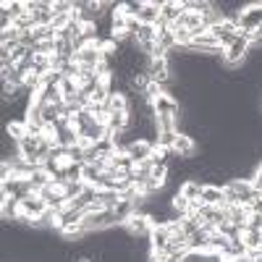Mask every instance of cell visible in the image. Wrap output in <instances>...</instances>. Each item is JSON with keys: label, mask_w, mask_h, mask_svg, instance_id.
Here are the masks:
<instances>
[{"label": "cell", "mask_w": 262, "mask_h": 262, "mask_svg": "<svg viewBox=\"0 0 262 262\" xmlns=\"http://www.w3.org/2000/svg\"><path fill=\"white\" fill-rule=\"evenodd\" d=\"M79 131L74 128V126H66V128H55V142L60 144V147H76L79 144Z\"/></svg>", "instance_id": "obj_11"}, {"label": "cell", "mask_w": 262, "mask_h": 262, "mask_svg": "<svg viewBox=\"0 0 262 262\" xmlns=\"http://www.w3.org/2000/svg\"><path fill=\"white\" fill-rule=\"evenodd\" d=\"M247 207H249V212H252V215H262V194H259V191L254 194V200H252Z\"/></svg>", "instance_id": "obj_18"}, {"label": "cell", "mask_w": 262, "mask_h": 262, "mask_svg": "<svg viewBox=\"0 0 262 262\" xmlns=\"http://www.w3.org/2000/svg\"><path fill=\"white\" fill-rule=\"evenodd\" d=\"M238 32H254L262 27V3H247L238 13Z\"/></svg>", "instance_id": "obj_3"}, {"label": "cell", "mask_w": 262, "mask_h": 262, "mask_svg": "<svg viewBox=\"0 0 262 262\" xmlns=\"http://www.w3.org/2000/svg\"><path fill=\"white\" fill-rule=\"evenodd\" d=\"M0 13L3 16H11L13 21H18L21 16H27V0H6L3 6H0Z\"/></svg>", "instance_id": "obj_10"}, {"label": "cell", "mask_w": 262, "mask_h": 262, "mask_svg": "<svg viewBox=\"0 0 262 262\" xmlns=\"http://www.w3.org/2000/svg\"><path fill=\"white\" fill-rule=\"evenodd\" d=\"M170 236H173V233H170L168 226H155V228H152V236H149V249H152V252H165Z\"/></svg>", "instance_id": "obj_8"}, {"label": "cell", "mask_w": 262, "mask_h": 262, "mask_svg": "<svg viewBox=\"0 0 262 262\" xmlns=\"http://www.w3.org/2000/svg\"><path fill=\"white\" fill-rule=\"evenodd\" d=\"M223 191H226V202L228 205H249L254 200V194H257L249 179H231L223 186Z\"/></svg>", "instance_id": "obj_1"}, {"label": "cell", "mask_w": 262, "mask_h": 262, "mask_svg": "<svg viewBox=\"0 0 262 262\" xmlns=\"http://www.w3.org/2000/svg\"><path fill=\"white\" fill-rule=\"evenodd\" d=\"M100 173H102V168H100L97 163H84V165H81V181L90 184V186H97Z\"/></svg>", "instance_id": "obj_14"}, {"label": "cell", "mask_w": 262, "mask_h": 262, "mask_svg": "<svg viewBox=\"0 0 262 262\" xmlns=\"http://www.w3.org/2000/svg\"><path fill=\"white\" fill-rule=\"evenodd\" d=\"M173 149H176V155L181 160H191L194 152H196V142L186 134V131H181V134L176 137V147H173Z\"/></svg>", "instance_id": "obj_9"}, {"label": "cell", "mask_w": 262, "mask_h": 262, "mask_svg": "<svg viewBox=\"0 0 262 262\" xmlns=\"http://www.w3.org/2000/svg\"><path fill=\"white\" fill-rule=\"evenodd\" d=\"M18 210H21V215H18V223H24V226H29L34 217H42L48 212V202L42 200L39 194H27L24 200H18Z\"/></svg>", "instance_id": "obj_2"}, {"label": "cell", "mask_w": 262, "mask_h": 262, "mask_svg": "<svg viewBox=\"0 0 262 262\" xmlns=\"http://www.w3.org/2000/svg\"><path fill=\"white\" fill-rule=\"evenodd\" d=\"M155 149H158L155 144H149V142L139 139V142H134V144L128 147L126 155H128L131 160H134V163H144V160H149V158H152V152H155Z\"/></svg>", "instance_id": "obj_6"}, {"label": "cell", "mask_w": 262, "mask_h": 262, "mask_svg": "<svg viewBox=\"0 0 262 262\" xmlns=\"http://www.w3.org/2000/svg\"><path fill=\"white\" fill-rule=\"evenodd\" d=\"M242 244L247 247V252H249V249H259V247H262V231L247 228V231L242 233Z\"/></svg>", "instance_id": "obj_16"}, {"label": "cell", "mask_w": 262, "mask_h": 262, "mask_svg": "<svg viewBox=\"0 0 262 262\" xmlns=\"http://www.w3.org/2000/svg\"><path fill=\"white\" fill-rule=\"evenodd\" d=\"M202 189H205V184L202 181H194V179H186L184 184H181V196H186V200L191 202V200H202Z\"/></svg>", "instance_id": "obj_12"}, {"label": "cell", "mask_w": 262, "mask_h": 262, "mask_svg": "<svg viewBox=\"0 0 262 262\" xmlns=\"http://www.w3.org/2000/svg\"><path fill=\"white\" fill-rule=\"evenodd\" d=\"M202 202L210 205V207H223V205H226V191H223V186L205 184V189H202Z\"/></svg>", "instance_id": "obj_7"}, {"label": "cell", "mask_w": 262, "mask_h": 262, "mask_svg": "<svg viewBox=\"0 0 262 262\" xmlns=\"http://www.w3.org/2000/svg\"><path fill=\"white\" fill-rule=\"evenodd\" d=\"M144 3L147 0H126V3H121V13L126 18H139V13L144 11Z\"/></svg>", "instance_id": "obj_15"}, {"label": "cell", "mask_w": 262, "mask_h": 262, "mask_svg": "<svg viewBox=\"0 0 262 262\" xmlns=\"http://www.w3.org/2000/svg\"><path fill=\"white\" fill-rule=\"evenodd\" d=\"M184 13H186V11H184V0H163V6H160L163 21H168V24H176Z\"/></svg>", "instance_id": "obj_5"}, {"label": "cell", "mask_w": 262, "mask_h": 262, "mask_svg": "<svg viewBox=\"0 0 262 262\" xmlns=\"http://www.w3.org/2000/svg\"><path fill=\"white\" fill-rule=\"evenodd\" d=\"M128 128V113H111L107 116V134H121Z\"/></svg>", "instance_id": "obj_13"}, {"label": "cell", "mask_w": 262, "mask_h": 262, "mask_svg": "<svg viewBox=\"0 0 262 262\" xmlns=\"http://www.w3.org/2000/svg\"><path fill=\"white\" fill-rule=\"evenodd\" d=\"M176 137H179V131H160L158 149H173L176 147Z\"/></svg>", "instance_id": "obj_17"}, {"label": "cell", "mask_w": 262, "mask_h": 262, "mask_svg": "<svg viewBox=\"0 0 262 262\" xmlns=\"http://www.w3.org/2000/svg\"><path fill=\"white\" fill-rule=\"evenodd\" d=\"M147 74H149V79L155 81V84H160V86H165L168 81H170V74H173V66H170V60L168 58H149L147 60Z\"/></svg>", "instance_id": "obj_4"}]
</instances>
